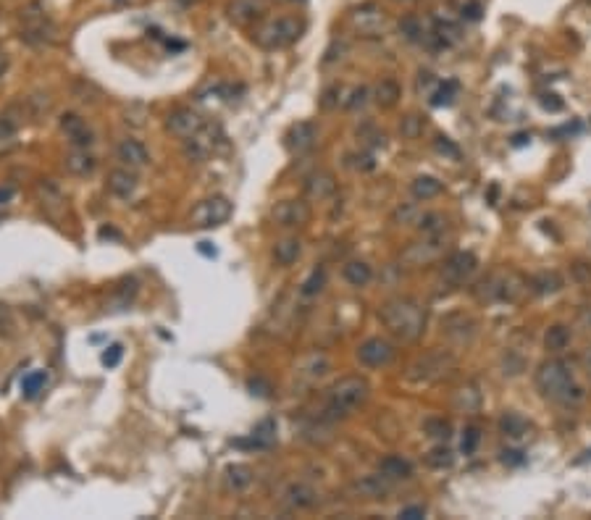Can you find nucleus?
I'll return each mask as SVG.
<instances>
[{"label": "nucleus", "mask_w": 591, "mask_h": 520, "mask_svg": "<svg viewBox=\"0 0 591 520\" xmlns=\"http://www.w3.org/2000/svg\"><path fill=\"white\" fill-rule=\"evenodd\" d=\"M533 289L539 292V295H547V292H557L562 286L560 276L557 273H539L536 279H533Z\"/></svg>", "instance_id": "79ce46f5"}, {"label": "nucleus", "mask_w": 591, "mask_h": 520, "mask_svg": "<svg viewBox=\"0 0 591 520\" xmlns=\"http://www.w3.org/2000/svg\"><path fill=\"white\" fill-rule=\"evenodd\" d=\"M116 155L121 163H126L129 168H145L150 163V152L148 148L140 142V139H132V137H126V139H121L116 145Z\"/></svg>", "instance_id": "f3484780"}, {"label": "nucleus", "mask_w": 591, "mask_h": 520, "mask_svg": "<svg viewBox=\"0 0 591 520\" xmlns=\"http://www.w3.org/2000/svg\"><path fill=\"white\" fill-rule=\"evenodd\" d=\"M324 286H326V271L324 268H313L311 276L302 282V289H300V292H302L305 297H315Z\"/></svg>", "instance_id": "e433bc0d"}, {"label": "nucleus", "mask_w": 591, "mask_h": 520, "mask_svg": "<svg viewBox=\"0 0 591 520\" xmlns=\"http://www.w3.org/2000/svg\"><path fill=\"white\" fill-rule=\"evenodd\" d=\"M452 460H455V457H452V449H449V446H444V444L434 446L429 455H426V462H429L431 468H449Z\"/></svg>", "instance_id": "a19ab883"}, {"label": "nucleus", "mask_w": 591, "mask_h": 520, "mask_svg": "<svg viewBox=\"0 0 591 520\" xmlns=\"http://www.w3.org/2000/svg\"><path fill=\"white\" fill-rule=\"evenodd\" d=\"M536 387L549 402L576 405L583 400V389L576 384V376L565 360H547L536 371Z\"/></svg>", "instance_id": "f03ea898"}, {"label": "nucleus", "mask_w": 591, "mask_h": 520, "mask_svg": "<svg viewBox=\"0 0 591 520\" xmlns=\"http://www.w3.org/2000/svg\"><path fill=\"white\" fill-rule=\"evenodd\" d=\"M11 197H14V187H8V184H5V187H0V208H3V205H8V203H11Z\"/></svg>", "instance_id": "bf43d9fd"}, {"label": "nucleus", "mask_w": 591, "mask_h": 520, "mask_svg": "<svg viewBox=\"0 0 591 520\" xmlns=\"http://www.w3.org/2000/svg\"><path fill=\"white\" fill-rule=\"evenodd\" d=\"M394 3H413V0H394Z\"/></svg>", "instance_id": "69168bd1"}, {"label": "nucleus", "mask_w": 591, "mask_h": 520, "mask_svg": "<svg viewBox=\"0 0 591 520\" xmlns=\"http://www.w3.org/2000/svg\"><path fill=\"white\" fill-rule=\"evenodd\" d=\"M337 95H339V87H328V89L324 92V98H321V105H324L326 111L337 105Z\"/></svg>", "instance_id": "4d7b16f0"}, {"label": "nucleus", "mask_w": 591, "mask_h": 520, "mask_svg": "<svg viewBox=\"0 0 591 520\" xmlns=\"http://www.w3.org/2000/svg\"><path fill=\"white\" fill-rule=\"evenodd\" d=\"M247 389H250L252 394H258V397H268L271 394V384H268L266 378H260V376H255L247 381Z\"/></svg>", "instance_id": "09e8293b"}, {"label": "nucleus", "mask_w": 591, "mask_h": 520, "mask_svg": "<svg viewBox=\"0 0 591 520\" xmlns=\"http://www.w3.org/2000/svg\"><path fill=\"white\" fill-rule=\"evenodd\" d=\"M379 321L399 342H415L426 328V308L415 297H392L379 308Z\"/></svg>", "instance_id": "f257e3e1"}, {"label": "nucleus", "mask_w": 591, "mask_h": 520, "mask_svg": "<svg viewBox=\"0 0 591 520\" xmlns=\"http://www.w3.org/2000/svg\"><path fill=\"white\" fill-rule=\"evenodd\" d=\"M500 460H502L504 465H510V468H517V465H523V462H526V457H523V452H520V449H502Z\"/></svg>", "instance_id": "8fccbe9b"}, {"label": "nucleus", "mask_w": 591, "mask_h": 520, "mask_svg": "<svg viewBox=\"0 0 591 520\" xmlns=\"http://www.w3.org/2000/svg\"><path fill=\"white\" fill-rule=\"evenodd\" d=\"M342 276H344V282L350 284V286H366V284L373 279V271H370L368 263H363V260H353V263H347V266L342 268Z\"/></svg>", "instance_id": "393cba45"}, {"label": "nucleus", "mask_w": 591, "mask_h": 520, "mask_svg": "<svg viewBox=\"0 0 591 520\" xmlns=\"http://www.w3.org/2000/svg\"><path fill=\"white\" fill-rule=\"evenodd\" d=\"M121 357H124V347L121 344H111V347H105V352L100 355V363H103L105 368H116L118 363H121Z\"/></svg>", "instance_id": "49530a36"}, {"label": "nucleus", "mask_w": 591, "mask_h": 520, "mask_svg": "<svg viewBox=\"0 0 591 520\" xmlns=\"http://www.w3.org/2000/svg\"><path fill=\"white\" fill-rule=\"evenodd\" d=\"M337 192V179L331 171H313L311 177L305 179V194L311 200H328L331 194Z\"/></svg>", "instance_id": "6ab92c4d"}, {"label": "nucleus", "mask_w": 591, "mask_h": 520, "mask_svg": "<svg viewBox=\"0 0 591 520\" xmlns=\"http://www.w3.org/2000/svg\"><path fill=\"white\" fill-rule=\"evenodd\" d=\"M399 84L394 82V79H381L379 84H376V89H373V98H376V103L381 105V108H394L399 100Z\"/></svg>", "instance_id": "bb28decb"}, {"label": "nucleus", "mask_w": 591, "mask_h": 520, "mask_svg": "<svg viewBox=\"0 0 591 520\" xmlns=\"http://www.w3.org/2000/svg\"><path fill=\"white\" fill-rule=\"evenodd\" d=\"M418 229H421L423 234H444L447 218H444L442 213H423V216L418 218Z\"/></svg>", "instance_id": "f704fd0d"}, {"label": "nucleus", "mask_w": 591, "mask_h": 520, "mask_svg": "<svg viewBox=\"0 0 591 520\" xmlns=\"http://www.w3.org/2000/svg\"><path fill=\"white\" fill-rule=\"evenodd\" d=\"M219 139H221L219 129H213V126H208L205 124L197 134L184 139V155H187L190 161H194V163H203V161L210 158V152L216 150Z\"/></svg>", "instance_id": "9b49d317"}, {"label": "nucleus", "mask_w": 591, "mask_h": 520, "mask_svg": "<svg viewBox=\"0 0 591 520\" xmlns=\"http://www.w3.org/2000/svg\"><path fill=\"white\" fill-rule=\"evenodd\" d=\"M200 253H203V255H216V250H210V247H208V242H200Z\"/></svg>", "instance_id": "0e129e2a"}, {"label": "nucleus", "mask_w": 591, "mask_h": 520, "mask_svg": "<svg viewBox=\"0 0 591 520\" xmlns=\"http://www.w3.org/2000/svg\"><path fill=\"white\" fill-rule=\"evenodd\" d=\"M528 139H531L528 134H517V137H515V142H513V145H515V148H520V145H526Z\"/></svg>", "instance_id": "e2e57ef3"}, {"label": "nucleus", "mask_w": 591, "mask_h": 520, "mask_svg": "<svg viewBox=\"0 0 591 520\" xmlns=\"http://www.w3.org/2000/svg\"><path fill=\"white\" fill-rule=\"evenodd\" d=\"M16 145V121L8 116H0V152L11 150Z\"/></svg>", "instance_id": "58836bf2"}, {"label": "nucleus", "mask_w": 591, "mask_h": 520, "mask_svg": "<svg viewBox=\"0 0 591 520\" xmlns=\"http://www.w3.org/2000/svg\"><path fill=\"white\" fill-rule=\"evenodd\" d=\"M544 344H547V350L552 352H562L568 344H570V328L568 326H552L547 331V337H544Z\"/></svg>", "instance_id": "2f4dec72"}, {"label": "nucleus", "mask_w": 591, "mask_h": 520, "mask_svg": "<svg viewBox=\"0 0 591 520\" xmlns=\"http://www.w3.org/2000/svg\"><path fill=\"white\" fill-rule=\"evenodd\" d=\"M462 19H468V21H478V19H481V3H476V0L465 3V5H462Z\"/></svg>", "instance_id": "603ef678"}, {"label": "nucleus", "mask_w": 591, "mask_h": 520, "mask_svg": "<svg viewBox=\"0 0 591 520\" xmlns=\"http://www.w3.org/2000/svg\"><path fill=\"white\" fill-rule=\"evenodd\" d=\"M226 481H229V486H232L234 491L247 489V486L252 484V468L250 465H245V462L229 465V468H226Z\"/></svg>", "instance_id": "c85d7f7f"}, {"label": "nucleus", "mask_w": 591, "mask_h": 520, "mask_svg": "<svg viewBox=\"0 0 591 520\" xmlns=\"http://www.w3.org/2000/svg\"><path fill=\"white\" fill-rule=\"evenodd\" d=\"M134 295H137V282H124L116 292H113V297H111V308H113V310H124V308H129V302L134 299Z\"/></svg>", "instance_id": "72a5a7b5"}, {"label": "nucleus", "mask_w": 591, "mask_h": 520, "mask_svg": "<svg viewBox=\"0 0 591 520\" xmlns=\"http://www.w3.org/2000/svg\"><path fill=\"white\" fill-rule=\"evenodd\" d=\"M370 384L363 376H342L334 381L326 397V416L328 418H347L368 400Z\"/></svg>", "instance_id": "7ed1b4c3"}, {"label": "nucleus", "mask_w": 591, "mask_h": 520, "mask_svg": "<svg viewBox=\"0 0 591 520\" xmlns=\"http://www.w3.org/2000/svg\"><path fill=\"white\" fill-rule=\"evenodd\" d=\"M399 518H405V520H418V518H426V507H421V505L402 507V510H399Z\"/></svg>", "instance_id": "3c124183"}, {"label": "nucleus", "mask_w": 591, "mask_h": 520, "mask_svg": "<svg viewBox=\"0 0 591 520\" xmlns=\"http://www.w3.org/2000/svg\"><path fill=\"white\" fill-rule=\"evenodd\" d=\"M353 491L366 497V499H381L392 491V478H386L384 473L381 476H363L353 484Z\"/></svg>", "instance_id": "4be33fe9"}, {"label": "nucleus", "mask_w": 591, "mask_h": 520, "mask_svg": "<svg viewBox=\"0 0 591 520\" xmlns=\"http://www.w3.org/2000/svg\"><path fill=\"white\" fill-rule=\"evenodd\" d=\"M581 360H583V368H586V373H589V378H591V347L589 350H583V357H581Z\"/></svg>", "instance_id": "052dcab7"}, {"label": "nucleus", "mask_w": 591, "mask_h": 520, "mask_svg": "<svg viewBox=\"0 0 591 520\" xmlns=\"http://www.w3.org/2000/svg\"><path fill=\"white\" fill-rule=\"evenodd\" d=\"M8 71V56L5 53H0V76Z\"/></svg>", "instance_id": "680f3d73"}, {"label": "nucleus", "mask_w": 591, "mask_h": 520, "mask_svg": "<svg viewBox=\"0 0 591 520\" xmlns=\"http://www.w3.org/2000/svg\"><path fill=\"white\" fill-rule=\"evenodd\" d=\"M434 148L439 150L442 155H449V158H460L458 145H452V142H449V137H442V134H439V137L434 139Z\"/></svg>", "instance_id": "de8ad7c7"}, {"label": "nucleus", "mask_w": 591, "mask_h": 520, "mask_svg": "<svg viewBox=\"0 0 591 520\" xmlns=\"http://www.w3.org/2000/svg\"><path fill=\"white\" fill-rule=\"evenodd\" d=\"M481 442V433L476 426H468L465 431H462V442H460V449H462V455H473L476 452V446Z\"/></svg>", "instance_id": "c03bdc74"}, {"label": "nucleus", "mask_w": 591, "mask_h": 520, "mask_svg": "<svg viewBox=\"0 0 591 520\" xmlns=\"http://www.w3.org/2000/svg\"><path fill=\"white\" fill-rule=\"evenodd\" d=\"M328 371H331V360H328L324 352H308V355L300 357L295 373L302 381H318V378H324Z\"/></svg>", "instance_id": "a211bd4d"}, {"label": "nucleus", "mask_w": 591, "mask_h": 520, "mask_svg": "<svg viewBox=\"0 0 591 520\" xmlns=\"http://www.w3.org/2000/svg\"><path fill=\"white\" fill-rule=\"evenodd\" d=\"M357 360L366 368H384L394 360V344L381 339V337H370L357 347Z\"/></svg>", "instance_id": "9d476101"}, {"label": "nucleus", "mask_w": 591, "mask_h": 520, "mask_svg": "<svg viewBox=\"0 0 591 520\" xmlns=\"http://www.w3.org/2000/svg\"><path fill=\"white\" fill-rule=\"evenodd\" d=\"M500 429H502V433L517 439V436H523V433L528 431V423L517 416V413H507V416H502V420H500Z\"/></svg>", "instance_id": "c9c22d12"}, {"label": "nucleus", "mask_w": 591, "mask_h": 520, "mask_svg": "<svg viewBox=\"0 0 591 520\" xmlns=\"http://www.w3.org/2000/svg\"><path fill=\"white\" fill-rule=\"evenodd\" d=\"M442 181L436 177H415L413 184H410V192L413 197L418 200H431V197H436V194H442Z\"/></svg>", "instance_id": "a878e982"}, {"label": "nucleus", "mask_w": 591, "mask_h": 520, "mask_svg": "<svg viewBox=\"0 0 591 520\" xmlns=\"http://www.w3.org/2000/svg\"><path fill=\"white\" fill-rule=\"evenodd\" d=\"M350 21L363 37H381L386 32V14L376 3H363V5L353 8Z\"/></svg>", "instance_id": "0eeeda50"}, {"label": "nucleus", "mask_w": 591, "mask_h": 520, "mask_svg": "<svg viewBox=\"0 0 591 520\" xmlns=\"http://www.w3.org/2000/svg\"><path fill=\"white\" fill-rule=\"evenodd\" d=\"M137 187H140V179L132 174V168H116V171L108 174V190L121 200L134 197Z\"/></svg>", "instance_id": "412c9836"}, {"label": "nucleus", "mask_w": 591, "mask_h": 520, "mask_svg": "<svg viewBox=\"0 0 591 520\" xmlns=\"http://www.w3.org/2000/svg\"><path fill=\"white\" fill-rule=\"evenodd\" d=\"M232 200L223 197V194H216V197H208V200H200L197 205L190 213V223L194 229H213V226H221L232 218Z\"/></svg>", "instance_id": "39448f33"}, {"label": "nucleus", "mask_w": 591, "mask_h": 520, "mask_svg": "<svg viewBox=\"0 0 591 520\" xmlns=\"http://www.w3.org/2000/svg\"><path fill=\"white\" fill-rule=\"evenodd\" d=\"M458 89L460 84L455 82V79H447V82H442L439 87H436V92L431 95V105L434 108H442V105H449L452 100H455V95H458Z\"/></svg>", "instance_id": "473e14b6"}, {"label": "nucleus", "mask_w": 591, "mask_h": 520, "mask_svg": "<svg viewBox=\"0 0 591 520\" xmlns=\"http://www.w3.org/2000/svg\"><path fill=\"white\" fill-rule=\"evenodd\" d=\"M573 276H576L578 282L589 284L591 282V266H586V263H576V266H573Z\"/></svg>", "instance_id": "5fc2aeb1"}, {"label": "nucleus", "mask_w": 591, "mask_h": 520, "mask_svg": "<svg viewBox=\"0 0 591 520\" xmlns=\"http://www.w3.org/2000/svg\"><path fill=\"white\" fill-rule=\"evenodd\" d=\"M434 34L442 40L444 47H449V45H455L460 40V27L458 24H452V21H436Z\"/></svg>", "instance_id": "ea45409f"}, {"label": "nucleus", "mask_w": 591, "mask_h": 520, "mask_svg": "<svg viewBox=\"0 0 591 520\" xmlns=\"http://www.w3.org/2000/svg\"><path fill=\"white\" fill-rule=\"evenodd\" d=\"M442 253H444V237L442 234H426V239L408 245L399 258H402L408 266L418 268V266H429L431 260H436Z\"/></svg>", "instance_id": "6e6552de"}, {"label": "nucleus", "mask_w": 591, "mask_h": 520, "mask_svg": "<svg viewBox=\"0 0 591 520\" xmlns=\"http://www.w3.org/2000/svg\"><path fill=\"white\" fill-rule=\"evenodd\" d=\"M476 266H478V260H476V255L473 253H465V250L452 253L447 260H444V266H442L444 282L460 286V284H465L473 273H476Z\"/></svg>", "instance_id": "f8f14e48"}, {"label": "nucleus", "mask_w": 591, "mask_h": 520, "mask_svg": "<svg viewBox=\"0 0 591 520\" xmlns=\"http://www.w3.org/2000/svg\"><path fill=\"white\" fill-rule=\"evenodd\" d=\"M263 14V5L258 0H232L229 8H226V16L232 24H239V27H247L252 21H258Z\"/></svg>", "instance_id": "aec40b11"}, {"label": "nucleus", "mask_w": 591, "mask_h": 520, "mask_svg": "<svg viewBox=\"0 0 591 520\" xmlns=\"http://www.w3.org/2000/svg\"><path fill=\"white\" fill-rule=\"evenodd\" d=\"M203 126H205V121H203V116H200L197 111H192V108H177V111L166 119V129L171 134H177V137H181V139L197 134Z\"/></svg>", "instance_id": "ddd939ff"}, {"label": "nucleus", "mask_w": 591, "mask_h": 520, "mask_svg": "<svg viewBox=\"0 0 591 520\" xmlns=\"http://www.w3.org/2000/svg\"><path fill=\"white\" fill-rule=\"evenodd\" d=\"M63 166H66V171H69L71 177H89V174L95 171V158H92L85 148H76L74 152L66 155Z\"/></svg>", "instance_id": "5701e85b"}, {"label": "nucleus", "mask_w": 591, "mask_h": 520, "mask_svg": "<svg viewBox=\"0 0 591 520\" xmlns=\"http://www.w3.org/2000/svg\"><path fill=\"white\" fill-rule=\"evenodd\" d=\"M399 32L410 40V43H418V40H423V24H421V19H415V16H405L402 21H399Z\"/></svg>", "instance_id": "4c0bfd02"}, {"label": "nucleus", "mask_w": 591, "mask_h": 520, "mask_svg": "<svg viewBox=\"0 0 591 520\" xmlns=\"http://www.w3.org/2000/svg\"><path fill=\"white\" fill-rule=\"evenodd\" d=\"M276 442V420H263V423H258L255 426V431H252V444L260 446V449H266Z\"/></svg>", "instance_id": "7c9ffc66"}, {"label": "nucleus", "mask_w": 591, "mask_h": 520, "mask_svg": "<svg viewBox=\"0 0 591 520\" xmlns=\"http://www.w3.org/2000/svg\"><path fill=\"white\" fill-rule=\"evenodd\" d=\"M302 30H305V24L297 16H279V19H268L266 24H260L252 32V40L263 50H279V47L297 43Z\"/></svg>", "instance_id": "20e7f679"}, {"label": "nucleus", "mask_w": 591, "mask_h": 520, "mask_svg": "<svg viewBox=\"0 0 591 520\" xmlns=\"http://www.w3.org/2000/svg\"><path fill=\"white\" fill-rule=\"evenodd\" d=\"M399 132H402V137H408V139H415L418 134L423 132V119H418V116H408V119H402Z\"/></svg>", "instance_id": "a18cd8bd"}, {"label": "nucleus", "mask_w": 591, "mask_h": 520, "mask_svg": "<svg viewBox=\"0 0 591 520\" xmlns=\"http://www.w3.org/2000/svg\"><path fill=\"white\" fill-rule=\"evenodd\" d=\"M423 429H426V433L429 436H434V439H447L449 436V420H444V418H429L426 423H423Z\"/></svg>", "instance_id": "37998d69"}, {"label": "nucleus", "mask_w": 591, "mask_h": 520, "mask_svg": "<svg viewBox=\"0 0 591 520\" xmlns=\"http://www.w3.org/2000/svg\"><path fill=\"white\" fill-rule=\"evenodd\" d=\"M271 221L284 229L305 226L311 221V205L305 200H281L271 208Z\"/></svg>", "instance_id": "1a4fd4ad"}, {"label": "nucleus", "mask_w": 591, "mask_h": 520, "mask_svg": "<svg viewBox=\"0 0 591 520\" xmlns=\"http://www.w3.org/2000/svg\"><path fill=\"white\" fill-rule=\"evenodd\" d=\"M60 129L66 132L69 142H71L74 148H85V150H87L89 145L95 142L92 129H89L87 121L82 119L79 113H63V116H60Z\"/></svg>", "instance_id": "4468645a"}, {"label": "nucleus", "mask_w": 591, "mask_h": 520, "mask_svg": "<svg viewBox=\"0 0 591 520\" xmlns=\"http://www.w3.org/2000/svg\"><path fill=\"white\" fill-rule=\"evenodd\" d=\"M281 497H284L287 505L295 507V510H313V507L318 505V491L313 489L311 484H305V481L287 484L284 491H281Z\"/></svg>", "instance_id": "2eb2a0df"}, {"label": "nucleus", "mask_w": 591, "mask_h": 520, "mask_svg": "<svg viewBox=\"0 0 591 520\" xmlns=\"http://www.w3.org/2000/svg\"><path fill=\"white\" fill-rule=\"evenodd\" d=\"M313 142H315V126L311 121H297L284 134V145L289 152H305L313 148Z\"/></svg>", "instance_id": "dca6fc26"}, {"label": "nucleus", "mask_w": 591, "mask_h": 520, "mask_svg": "<svg viewBox=\"0 0 591 520\" xmlns=\"http://www.w3.org/2000/svg\"><path fill=\"white\" fill-rule=\"evenodd\" d=\"M366 98H368V89H366V87H357V89H355V92H353V98H350V100L344 103V108H350V111H355L357 105H363V103H366Z\"/></svg>", "instance_id": "864d4df0"}, {"label": "nucleus", "mask_w": 591, "mask_h": 520, "mask_svg": "<svg viewBox=\"0 0 591 520\" xmlns=\"http://www.w3.org/2000/svg\"><path fill=\"white\" fill-rule=\"evenodd\" d=\"M578 326L583 328V331H591V305H583L578 310Z\"/></svg>", "instance_id": "6e6d98bb"}, {"label": "nucleus", "mask_w": 591, "mask_h": 520, "mask_svg": "<svg viewBox=\"0 0 591 520\" xmlns=\"http://www.w3.org/2000/svg\"><path fill=\"white\" fill-rule=\"evenodd\" d=\"M452 365H455V357L449 355V352H429V355H423L421 360H415L410 373H408V378L410 381H436Z\"/></svg>", "instance_id": "423d86ee"}, {"label": "nucleus", "mask_w": 591, "mask_h": 520, "mask_svg": "<svg viewBox=\"0 0 591 520\" xmlns=\"http://www.w3.org/2000/svg\"><path fill=\"white\" fill-rule=\"evenodd\" d=\"M542 105L547 111H562V100H557V95H542Z\"/></svg>", "instance_id": "13d9d810"}, {"label": "nucleus", "mask_w": 591, "mask_h": 520, "mask_svg": "<svg viewBox=\"0 0 591 520\" xmlns=\"http://www.w3.org/2000/svg\"><path fill=\"white\" fill-rule=\"evenodd\" d=\"M379 473H384L392 481H399V478L413 476V465H410V460H405L399 455H389V457H384V460L379 462Z\"/></svg>", "instance_id": "b1692460"}, {"label": "nucleus", "mask_w": 591, "mask_h": 520, "mask_svg": "<svg viewBox=\"0 0 591 520\" xmlns=\"http://www.w3.org/2000/svg\"><path fill=\"white\" fill-rule=\"evenodd\" d=\"M45 384H47V373L45 371H30L24 378H21V394H24L27 400H34V397L45 389Z\"/></svg>", "instance_id": "c756f323"}, {"label": "nucleus", "mask_w": 591, "mask_h": 520, "mask_svg": "<svg viewBox=\"0 0 591 520\" xmlns=\"http://www.w3.org/2000/svg\"><path fill=\"white\" fill-rule=\"evenodd\" d=\"M300 253H302V247H300L297 239H281V242L274 245V258H276L279 266H292V263H297Z\"/></svg>", "instance_id": "cd10ccee"}]
</instances>
